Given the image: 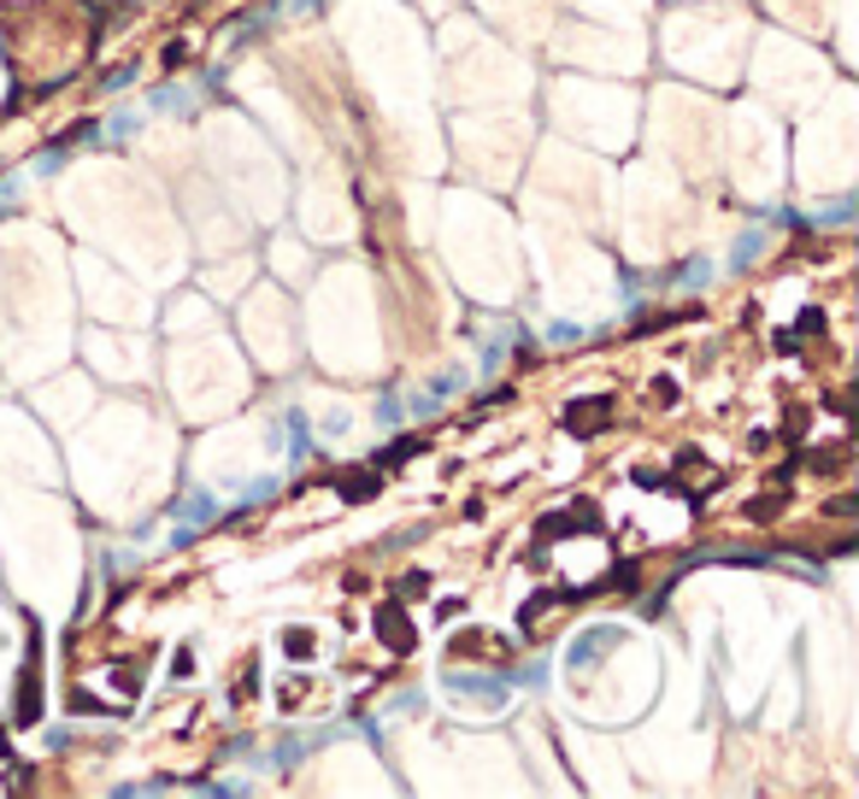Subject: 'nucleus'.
I'll return each instance as SVG.
<instances>
[{
  "instance_id": "obj_1",
  "label": "nucleus",
  "mask_w": 859,
  "mask_h": 799,
  "mask_svg": "<svg viewBox=\"0 0 859 799\" xmlns=\"http://www.w3.org/2000/svg\"><path fill=\"white\" fill-rule=\"evenodd\" d=\"M377 629H383V641H389L395 653H407V647H412V635H407V618H400L395 606H383V611H377Z\"/></svg>"
}]
</instances>
